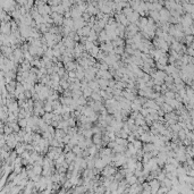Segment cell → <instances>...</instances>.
<instances>
[{
    "label": "cell",
    "instance_id": "obj_1",
    "mask_svg": "<svg viewBox=\"0 0 194 194\" xmlns=\"http://www.w3.org/2000/svg\"><path fill=\"white\" fill-rule=\"evenodd\" d=\"M116 173V168L114 166H107L106 165L102 169V176L103 177H108V176H114V174Z\"/></svg>",
    "mask_w": 194,
    "mask_h": 194
},
{
    "label": "cell",
    "instance_id": "obj_2",
    "mask_svg": "<svg viewBox=\"0 0 194 194\" xmlns=\"http://www.w3.org/2000/svg\"><path fill=\"white\" fill-rule=\"evenodd\" d=\"M96 75V77L98 79H106V80H111V77H112V75L110 72H108V70H102V69H98V72L95 73Z\"/></svg>",
    "mask_w": 194,
    "mask_h": 194
},
{
    "label": "cell",
    "instance_id": "obj_3",
    "mask_svg": "<svg viewBox=\"0 0 194 194\" xmlns=\"http://www.w3.org/2000/svg\"><path fill=\"white\" fill-rule=\"evenodd\" d=\"M87 86H89L93 92H99V90H100L99 83H98V81H95V80L89 81V82H87Z\"/></svg>",
    "mask_w": 194,
    "mask_h": 194
},
{
    "label": "cell",
    "instance_id": "obj_4",
    "mask_svg": "<svg viewBox=\"0 0 194 194\" xmlns=\"http://www.w3.org/2000/svg\"><path fill=\"white\" fill-rule=\"evenodd\" d=\"M105 166H106V164H105V161H103L101 158H96V159H94V167H95L98 170H102Z\"/></svg>",
    "mask_w": 194,
    "mask_h": 194
},
{
    "label": "cell",
    "instance_id": "obj_5",
    "mask_svg": "<svg viewBox=\"0 0 194 194\" xmlns=\"http://www.w3.org/2000/svg\"><path fill=\"white\" fill-rule=\"evenodd\" d=\"M75 158H76V156H75L74 152H72V151L66 152V156H65V160H66L67 164H70V162H73V161L75 160Z\"/></svg>",
    "mask_w": 194,
    "mask_h": 194
},
{
    "label": "cell",
    "instance_id": "obj_6",
    "mask_svg": "<svg viewBox=\"0 0 194 194\" xmlns=\"http://www.w3.org/2000/svg\"><path fill=\"white\" fill-rule=\"evenodd\" d=\"M99 83V86L101 90H106L108 87V84H109V80H106V79H98L96 80Z\"/></svg>",
    "mask_w": 194,
    "mask_h": 194
},
{
    "label": "cell",
    "instance_id": "obj_7",
    "mask_svg": "<svg viewBox=\"0 0 194 194\" xmlns=\"http://www.w3.org/2000/svg\"><path fill=\"white\" fill-rule=\"evenodd\" d=\"M99 51H100L99 47H96V46L94 44V46H93L91 49L89 50V55L91 56V57H94V58H95V57H96V55L99 54Z\"/></svg>",
    "mask_w": 194,
    "mask_h": 194
},
{
    "label": "cell",
    "instance_id": "obj_8",
    "mask_svg": "<svg viewBox=\"0 0 194 194\" xmlns=\"http://www.w3.org/2000/svg\"><path fill=\"white\" fill-rule=\"evenodd\" d=\"M115 142L117 143V144H119V145H123L126 148V145H127V140L126 139H123V137H119V136H117L115 139Z\"/></svg>",
    "mask_w": 194,
    "mask_h": 194
},
{
    "label": "cell",
    "instance_id": "obj_9",
    "mask_svg": "<svg viewBox=\"0 0 194 194\" xmlns=\"http://www.w3.org/2000/svg\"><path fill=\"white\" fill-rule=\"evenodd\" d=\"M160 107L162 108V111L164 112H166V114H167V112H170V111H173V107H170L169 105H168V103H166V102H164L162 103V105L160 106Z\"/></svg>",
    "mask_w": 194,
    "mask_h": 194
},
{
    "label": "cell",
    "instance_id": "obj_10",
    "mask_svg": "<svg viewBox=\"0 0 194 194\" xmlns=\"http://www.w3.org/2000/svg\"><path fill=\"white\" fill-rule=\"evenodd\" d=\"M90 96L92 98L93 101H101V100H102V96L99 94V92H92Z\"/></svg>",
    "mask_w": 194,
    "mask_h": 194
},
{
    "label": "cell",
    "instance_id": "obj_11",
    "mask_svg": "<svg viewBox=\"0 0 194 194\" xmlns=\"http://www.w3.org/2000/svg\"><path fill=\"white\" fill-rule=\"evenodd\" d=\"M92 92H93V91H92L91 89H90L89 86L82 90V93H83V96H84V98H89V96L91 95V93H92Z\"/></svg>",
    "mask_w": 194,
    "mask_h": 194
},
{
    "label": "cell",
    "instance_id": "obj_12",
    "mask_svg": "<svg viewBox=\"0 0 194 194\" xmlns=\"http://www.w3.org/2000/svg\"><path fill=\"white\" fill-rule=\"evenodd\" d=\"M157 62H159V64H161V65H167L168 64V56H166V55L161 56L157 60Z\"/></svg>",
    "mask_w": 194,
    "mask_h": 194
},
{
    "label": "cell",
    "instance_id": "obj_13",
    "mask_svg": "<svg viewBox=\"0 0 194 194\" xmlns=\"http://www.w3.org/2000/svg\"><path fill=\"white\" fill-rule=\"evenodd\" d=\"M131 143H133V145H134V148H135L136 150H140V149H142V141L141 140H134L133 142H131Z\"/></svg>",
    "mask_w": 194,
    "mask_h": 194
},
{
    "label": "cell",
    "instance_id": "obj_14",
    "mask_svg": "<svg viewBox=\"0 0 194 194\" xmlns=\"http://www.w3.org/2000/svg\"><path fill=\"white\" fill-rule=\"evenodd\" d=\"M114 54L115 55H123L124 54V47L123 46L115 47V48H114Z\"/></svg>",
    "mask_w": 194,
    "mask_h": 194
},
{
    "label": "cell",
    "instance_id": "obj_15",
    "mask_svg": "<svg viewBox=\"0 0 194 194\" xmlns=\"http://www.w3.org/2000/svg\"><path fill=\"white\" fill-rule=\"evenodd\" d=\"M50 80L54 81V82H59V81H60V76H59L57 73H52L50 75Z\"/></svg>",
    "mask_w": 194,
    "mask_h": 194
},
{
    "label": "cell",
    "instance_id": "obj_16",
    "mask_svg": "<svg viewBox=\"0 0 194 194\" xmlns=\"http://www.w3.org/2000/svg\"><path fill=\"white\" fill-rule=\"evenodd\" d=\"M44 111L47 112H51L52 111V105H51V101H48L44 107Z\"/></svg>",
    "mask_w": 194,
    "mask_h": 194
},
{
    "label": "cell",
    "instance_id": "obj_17",
    "mask_svg": "<svg viewBox=\"0 0 194 194\" xmlns=\"http://www.w3.org/2000/svg\"><path fill=\"white\" fill-rule=\"evenodd\" d=\"M34 173L36 175H40L42 173V168L40 167V166H35V167H34Z\"/></svg>",
    "mask_w": 194,
    "mask_h": 194
},
{
    "label": "cell",
    "instance_id": "obj_18",
    "mask_svg": "<svg viewBox=\"0 0 194 194\" xmlns=\"http://www.w3.org/2000/svg\"><path fill=\"white\" fill-rule=\"evenodd\" d=\"M72 186H73V185H72V183L69 182V179H68L67 182H64V187H65V189H70Z\"/></svg>",
    "mask_w": 194,
    "mask_h": 194
},
{
    "label": "cell",
    "instance_id": "obj_19",
    "mask_svg": "<svg viewBox=\"0 0 194 194\" xmlns=\"http://www.w3.org/2000/svg\"><path fill=\"white\" fill-rule=\"evenodd\" d=\"M167 65H161V64H159V62H157V68L159 70H165V68Z\"/></svg>",
    "mask_w": 194,
    "mask_h": 194
}]
</instances>
